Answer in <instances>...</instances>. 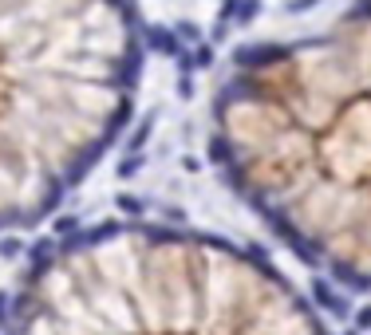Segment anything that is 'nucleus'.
Instances as JSON below:
<instances>
[{"label":"nucleus","mask_w":371,"mask_h":335,"mask_svg":"<svg viewBox=\"0 0 371 335\" xmlns=\"http://www.w3.org/2000/svg\"><path fill=\"white\" fill-rule=\"evenodd\" d=\"M0 335H332L269 260L190 229L111 221L28 265Z\"/></svg>","instance_id":"2"},{"label":"nucleus","mask_w":371,"mask_h":335,"mask_svg":"<svg viewBox=\"0 0 371 335\" xmlns=\"http://www.w3.org/2000/svg\"><path fill=\"white\" fill-rule=\"evenodd\" d=\"M225 174L289 248L371 288V0L241 56L213 103Z\"/></svg>","instance_id":"1"},{"label":"nucleus","mask_w":371,"mask_h":335,"mask_svg":"<svg viewBox=\"0 0 371 335\" xmlns=\"http://www.w3.org/2000/svg\"><path fill=\"white\" fill-rule=\"evenodd\" d=\"M131 0H0V233L40 225L127 127Z\"/></svg>","instance_id":"3"}]
</instances>
